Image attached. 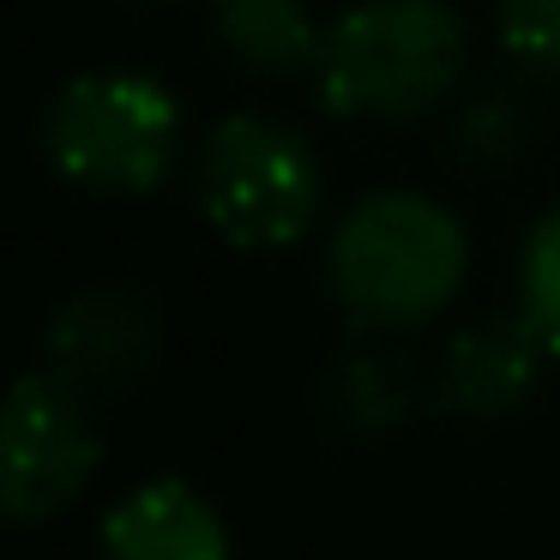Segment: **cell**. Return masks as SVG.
<instances>
[{"mask_svg": "<svg viewBox=\"0 0 560 560\" xmlns=\"http://www.w3.org/2000/svg\"><path fill=\"white\" fill-rule=\"evenodd\" d=\"M470 266V235L428 194H368L343 211L326 247V283L350 326L410 331L428 326L458 295Z\"/></svg>", "mask_w": 560, "mask_h": 560, "instance_id": "cell-1", "label": "cell"}, {"mask_svg": "<svg viewBox=\"0 0 560 560\" xmlns=\"http://www.w3.org/2000/svg\"><path fill=\"white\" fill-rule=\"evenodd\" d=\"M470 61L452 0H362L319 43V103L350 121H416L440 109Z\"/></svg>", "mask_w": 560, "mask_h": 560, "instance_id": "cell-2", "label": "cell"}, {"mask_svg": "<svg viewBox=\"0 0 560 560\" xmlns=\"http://www.w3.org/2000/svg\"><path fill=\"white\" fill-rule=\"evenodd\" d=\"M43 151L85 194H151L182 158V103L151 73H79L43 115Z\"/></svg>", "mask_w": 560, "mask_h": 560, "instance_id": "cell-3", "label": "cell"}, {"mask_svg": "<svg viewBox=\"0 0 560 560\" xmlns=\"http://www.w3.org/2000/svg\"><path fill=\"white\" fill-rule=\"evenodd\" d=\"M194 182L211 230L247 254L302 242L326 199L314 145L271 115H223L199 145Z\"/></svg>", "mask_w": 560, "mask_h": 560, "instance_id": "cell-4", "label": "cell"}, {"mask_svg": "<svg viewBox=\"0 0 560 560\" xmlns=\"http://www.w3.org/2000/svg\"><path fill=\"white\" fill-rule=\"evenodd\" d=\"M103 440L91 428V398L67 380L43 374L13 380L0 416V512L13 524H43L91 488Z\"/></svg>", "mask_w": 560, "mask_h": 560, "instance_id": "cell-5", "label": "cell"}, {"mask_svg": "<svg viewBox=\"0 0 560 560\" xmlns=\"http://www.w3.org/2000/svg\"><path fill=\"white\" fill-rule=\"evenodd\" d=\"M158 302L127 290V283H91V290L67 295L43 326V368L91 404L145 386L151 368H158Z\"/></svg>", "mask_w": 560, "mask_h": 560, "instance_id": "cell-6", "label": "cell"}, {"mask_svg": "<svg viewBox=\"0 0 560 560\" xmlns=\"http://www.w3.org/2000/svg\"><path fill=\"white\" fill-rule=\"evenodd\" d=\"M548 343L536 338V326L524 314H494L464 326L446 343L434 368V404L452 416H470V422H494L512 416L524 398L536 392Z\"/></svg>", "mask_w": 560, "mask_h": 560, "instance_id": "cell-7", "label": "cell"}, {"mask_svg": "<svg viewBox=\"0 0 560 560\" xmlns=\"http://www.w3.org/2000/svg\"><path fill=\"white\" fill-rule=\"evenodd\" d=\"M103 560H230L218 506L182 476L133 488L103 512Z\"/></svg>", "mask_w": 560, "mask_h": 560, "instance_id": "cell-8", "label": "cell"}, {"mask_svg": "<svg viewBox=\"0 0 560 560\" xmlns=\"http://www.w3.org/2000/svg\"><path fill=\"white\" fill-rule=\"evenodd\" d=\"M416 404H422V368L404 350H392V343H355V350H343L326 368V386H319L326 422L355 440L392 434Z\"/></svg>", "mask_w": 560, "mask_h": 560, "instance_id": "cell-9", "label": "cell"}, {"mask_svg": "<svg viewBox=\"0 0 560 560\" xmlns=\"http://www.w3.org/2000/svg\"><path fill=\"white\" fill-rule=\"evenodd\" d=\"M211 31L254 73H314L326 43L307 0H211Z\"/></svg>", "mask_w": 560, "mask_h": 560, "instance_id": "cell-10", "label": "cell"}, {"mask_svg": "<svg viewBox=\"0 0 560 560\" xmlns=\"http://www.w3.org/2000/svg\"><path fill=\"white\" fill-rule=\"evenodd\" d=\"M530 145V109L512 91H476L458 115V151L476 170H506L518 151Z\"/></svg>", "mask_w": 560, "mask_h": 560, "instance_id": "cell-11", "label": "cell"}, {"mask_svg": "<svg viewBox=\"0 0 560 560\" xmlns=\"http://www.w3.org/2000/svg\"><path fill=\"white\" fill-rule=\"evenodd\" d=\"M518 314L536 326L548 355H560V206L542 211L518 259Z\"/></svg>", "mask_w": 560, "mask_h": 560, "instance_id": "cell-12", "label": "cell"}, {"mask_svg": "<svg viewBox=\"0 0 560 560\" xmlns=\"http://www.w3.org/2000/svg\"><path fill=\"white\" fill-rule=\"evenodd\" d=\"M500 49L536 79H560V0H500Z\"/></svg>", "mask_w": 560, "mask_h": 560, "instance_id": "cell-13", "label": "cell"}]
</instances>
